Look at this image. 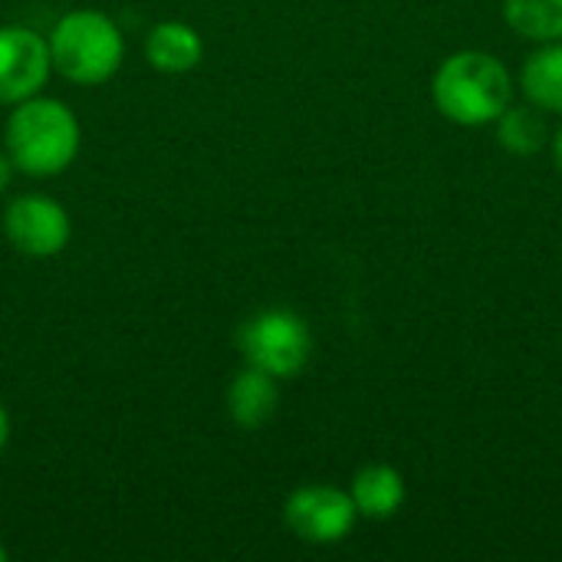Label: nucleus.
Returning <instances> with one entry per match:
<instances>
[{
	"instance_id": "15",
	"label": "nucleus",
	"mask_w": 562,
	"mask_h": 562,
	"mask_svg": "<svg viewBox=\"0 0 562 562\" xmlns=\"http://www.w3.org/2000/svg\"><path fill=\"white\" fill-rule=\"evenodd\" d=\"M550 155H553V165H557V171L562 175V125L550 135Z\"/></svg>"
},
{
	"instance_id": "14",
	"label": "nucleus",
	"mask_w": 562,
	"mask_h": 562,
	"mask_svg": "<svg viewBox=\"0 0 562 562\" xmlns=\"http://www.w3.org/2000/svg\"><path fill=\"white\" fill-rule=\"evenodd\" d=\"M13 168H16V165H13V158H10L7 151H0V194L10 188V181H13Z\"/></svg>"
},
{
	"instance_id": "17",
	"label": "nucleus",
	"mask_w": 562,
	"mask_h": 562,
	"mask_svg": "<svg viewBox=\"0 0 562 562\" xmlns=\"http://www.w3.org/2000/svg\"><path fill=\"white\" fill-rule=\"evenodd\" d=\"M7 560H10V553H7V547L0 543V562H7Z\"/></svg>"
},
{
	"instance_id": "9",
	"label": "nucleus",
	"mask_w": 562,
	"mask_h": 562,
	"mask_svg": "<svg viewBox=\"0 0 562 562\" xmlns=\"http://www.w3.org/2000/svg\"><path fill=\"white\" fill-rule=\"evenodd\" d=\"M280 408V385L270 372L247 366L244 372H237L227 385V415L234 425L254 431L263 428L267 422H273Z\"/></svg>"
},
{
	"instance_id": "12",
	"label": "nucleus",
	"mask_w": 562,
	"mask_h": 562,
	"mask_svg": "<svg viewBox=\"0 0 562 562\" xmlns=\"http://www.w3.org/2000/svg\"><path fill=\"white\" fill-rule=\"evenodd\" d=\"M494 128H497V145L514 158H533L543 148H550L547 112H540L530 102H524V105L510 102L504 109V115L494 122Z\"/></svg>"
},
{
	"instance_id": "7",
	"label": "nucleus",
	"mask_w": 562,
	"mask_h": 562,
	"mask_svg": "<svg viewBox=\"0 0 562 562\" xmlns=\"http://www.w3.org/2000/svg\"><path fill=\"white\" fill-rule=\"evenodd\" d=\"M53 72L49 43L30 26H0V105L36 95Z\"/></svg>"
},
{
	"instance_id": "3",
	"label": "nucleus",
	"mask_w": 562,
	"mask_h": 562,
	"mask_svg": "<svg viewBox=\"0 0 562 562\" xmlns=\"http://www.w3.org/2000/svg\"><path fill=\"white\" fill-rule=\"evenodd\" d=\"M46 43L53 69L79 86L109 82L125 59L122 30L99 10H72L59 16Z\"/></svg>"
},
{
	"instance_id": "11",
	"label": "nucleus",
	"mask_w": 562,
	"mask_h": 562,
	"mask_svg": "<svg viewBox=\"0 0 562 562\" xmlns=\"http://www.w3.org/2000/svg\"><path fill=\"white\" fill-rule=\"evenodd\" d=\"M517 89L540 112L562 115V40L537 43V49L520 66Z\"/></svg>"
},
{
	"instance_id": "8",
	"label": "nucleus",
	"mask_w": 562,
	"mask_h": 562,
	"mask_svg": "<svg viewBox=\"0 0 562 562\" xmlns=\"http://www.w3.org/2000/svg\"><path fill=\"white\" fill-rule=\"evenodd\" d=\"M349 497H352L356 514L362 520L382 524V520H392L405 507L408 484H405L402 471L392 468V464H366V468L356 471Z\"/></svg>"
},
{
	"instance_id": "16",
	"label": "nucleus",
	"mask_w": 562,
	"mask_h": 562,
	"mask_svg": "<svg viewBox=\"0 0 562 562\" xmlns=\"http://www.w3.org/2000/svg\"><path fill=\"white\" fill-rule=\"evenodd\" d=\"M7 441H10V415H7V408H3V402H0V454H3V448H7Z\"/></svg>"
},
{
	"instance_id": "1",
	"label": "nucleus",
	"mask_w": 562,
	"mask_h": 562,
	"mask_svg": "<svg viewBox=\"0 0 562 562\" xmlns=\"http://www.w3.org/2000/svg\"><path fill=\"white\" fill-rule=\"evenodd\" d=\"M435 109L461 128L494 125L514 102V72L487 49H458L431 76Z\"/></svg>"
},
{
	"instance_id": "10",
	"label": "nucleus",
	"mask_w": 562,
	"mask_h": 562,
	"mask_svg": "<svg viewBox=\"0 0 562 562\" xmlns=\"http://www.w3.org/2000/svg\"><path fill=\"white\" fill-rule=\"evenodd\" d=\"M204 56V40L191 23L181 20H165L158 26H151L148 40H145V59L151 63V69L168 72V76H181L191 72Z\"/></svg>"
},
{
	"instance_id": "2",
	"label": "nucleus",
	"mask_w": 562,
	"mask_h": 562,
	"mask_svg": "<svg viewBox=\"0 0 562 562\" xmlns=\"http://www.w3.org/2000/svg\"><path fill=\"white\" fill-rule=\"evenodd\" d=\"M79 119L72 109L49 95H30L13 105L7 119V155L33 178L63 175L79 155Z\"/></svg>"
},
{
	"instance_id": "5",
	"label": "nucleus",
	"mask_w": 562,
	"mask_h": 562,
	"mask_svg": "<svg viewBox=\"0 0 562 562\" xmlns=\"http://www.w3.org/2000/svg\"><path fill=\"white\" fill-rule=\"evenodd\" d=\"M359 514L349 497V491L333 487V484H303L296 487L286 504H283V524L286 530L313 547H333L342 543Z\"/></svg>"
},
{
	"instance_id": "4",
	"label": "nucleus",
	"mask_w": 562,
	"mask_h": 562,
	"mask_svg": "<svg viewBox=\"0 0 562 562\" xmlns=\"http://www.w3.org/2000/svg\"><path fill=\"white\" fill-rule=\"evenodd\" d=\"M237 346L247 366L263 369L273 379H293L310 366L313 329L293 310H260L240 326Z\"/></svg>"
},
{
	"instance_id": "13",
	"label": "nucleus",
	"mask_w": 562,
	"mask_h": 562,
	"mask_svg": "<svg viewBox=\"0 0 562 562\" xmlns=\"http://www.w3.org/2000/svg\"><path fill=\"white\" fill-rule=\"evenodd\" d=\"M507 26L530 43L562 40V0H504Z\"/></svg>"
},
{
	"instance_id": "6",
	"label": "nucleus",
	"mask_w": 562,
	"mask_h": 562,
	"mask_svg": "<svg viewBox=\"0 0 562 562\" xmlns=\"http://www.w3.org/2000/svg\"><path fill=\"white\" fill-rule=\"evenodd\" d=\"M3 231L16 254L23 257H56L72 237V221L66 207L43 194H20L3 211Z\"/></svg>"
}]
</instances>
